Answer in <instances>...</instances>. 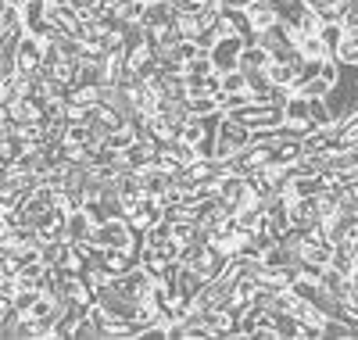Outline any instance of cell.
I'll use <instances>...</instances> for the list:
<instances>
[{"label":"cell","mask_w":358,"mask_h":340,"mask_svg":"<svg viewBox=\"0 0 358 340\" xmlns=\"http://www.w3.org/2000/svg\"><path fill=\"white\" fill-rule=\"evenodd\" d=\"M133 236H136V233H133V226H129L126 215H111V219H104V222L94 226V236H90V243H101V247H136Z\"/></svg>","instance_id":"cell-1"},{"label":"cell","mask_w":358,"mask_h":340,"mask_svg":"<svg viewBox=\"0 0 358 340\" xmlns=\"http://www.w3.org/2000/svg\"><path fill=\"white\" fill-rule=\"evenodd\" d=\"M40 65H43V40L33 36V33H25L18 40V50H15V72L33 76V72H40Z\"/></svg>","instance_id":"cell-2"},{"label":"cell","mask_w":358,"mask_h":340,"mask_svg":"<svg viewBox=\"0 0 358 340\" xmlns=\"http://www.w3.org/2000/svg\"><path fill=\"white\" fill-rule=\"evenodd\" d=\"M319 222H322L319 197H294L290 201V226L312 233V229H319Z\"/></svg>","instance_id":"cell-3"},{"label":"cell","mask_w":358,"mask_h":340,"mask_svg":"<svg viewBox=\"0 0 358 340\" xmlns=\"http://www.w3.org/2000/svg\"><path fill=\"white\" fill-rule=\"evenodd\" d=\"M241 47H244L241 36H219L215 47L208 50V54H212V61H215V72H229V69H236V61H241Z\"/></svg>","instance_id":"cell-4"},{"label":"cell","mask_w":358,"mask_h":340,"mask_svg":"<svg viewBox=\"0 0 358 340\" xmlns=\"http://www.w3.org/2000/svg\"><path fill=\"white\" fill-rule=\"evenodd\" d=\"M244 15H248V22H251L255 33H262V29H268V25L280 22L273 0H248V4H244Z\"/></svg>","instance_id":"cell-5"},{"label":"cell","mask_w":358,"mask_h":340,"mask_svg":"<svg viewBox=\"0 0 358 340\" xmlns=\"http://www.w3.org/2000/svg\"><path fill=\"white\" fill-rule=\"evenodd\" d=\"M94 219L83 211V208H76V211H69V222H65V240H72V243H79V240H90L94 236Z\"/></svg>","instance_id":"cell-6"},{"label":"cell","mask_w":358,"mask_h":340,"mask_svg":"<svg viewBox=\"0 0 358 340\" xmlns=\"http://www.w3.org/2000/svg\"><path fill=\"white\" fill-rule=\"evenodd\" d=\"M322 190H326V176H290L294 197H319Z\"/></svg>","instance_id":"cell-7"},{"label":"cell","mask_w":358,"mask_h":340,"mask_svg":"<svg viewBox=\"0 0 358 340\" xmlns=\"http://www.w3.org/2000/svg\"><path fill=\"white\" fill-rule=\"evenodd\" d=\"M268 54L265 47H258V43H244L241 47V61H236V69H244V72H255V69H265L268 65Z\"/></svg>","instance_id":"cell-8"},{"label":"cell","mask_w":358,"mask_h":340,"mask_svg":"<svg viewBox=\"0 0 358 340\" xmlns=\"http://www.w3.org/2000/svg\"><path fill=\"white\" fill-rule=\"evenodd\" d=\"M297 50H301V57H305V61H322V57H330V54H334V50H330V43H326L319 33L301 36V40H297Z\"/></svg>","instance_id":"cell-9"},{"label":"cell","mask_w":358,"mask_h":340,"mask_svg":"<svg viewBox=\"0 0 358 340\" xmlns=\"http://www.w3.org/2000/svg\"><path fill=\"white\" fill-rule=\"evenodd\" d=\"M334 57L341 61V65H355L358 69V33H344L341 43L334 47Z\"/></svg>","instance_id":"cell-10"},{"label":"cell","mask_w":358,"mask_h":340,"mask_svg":"<svg viewBox=\"0 0 358 340\" xmlns=\"http://www.w3.org/2000/svg\"><path fill=\"white\" fill-rule=\"evenodd\" d=\"M69 104H79V108L101 104V86H72L69 90Z\"/></svg>","instance_id":"cell-11"},{"label":"cell","mask_w":358,"mask_h":340,"mask_svg":"<svg viewBox=\"0 0 358 340\" xmlns=\"http://www.w3.org/2000/svg\"><path fill=\"white\" fill-rule=\"evenodd\" d=\"M294 90H297L301 97H308V101H312V97H326V94H330V83H326V79L315 72V76H308L305 83H297Z\"/></svg>","instance_id":"cell-12"},{"label":"cell","mask_w":358,"mask_h":340,"mask_svg":"<svg viewBox=\"0 0 358 340\" xmlns=\"http://www.w3.org/2000/svg\"><path fill=\"white\" fill-rule=\"evenodd\" d=\"M219 86H222V94H241V90H248V76H244V69L219 72Z\"/></svg>","instance_id":"cell-13"},{"label":"cell","mask_w":358,"mask_h":340,"mask_svg":"<svg viewBox=\"0 0 358 340\" xmlns=\"http://www.w3.org/2000/svg\"><path fill=\"white\" fill-rule=\"evenodd\" d=\"M212 72H215V61H212L208 50H201L197 57H190L183 65V76H212Z\"/></svg>","instance_id":"cell-14"},{"label":"cell","mask_w":358,"mask_h":340,"mask_svg":"<svg viewBox=\"0 0 358 340\" xmlns=\"http://www.w3.org/2000/svg\"><path fill=\"white\" fill-rule=\"evenodd\" d=\"M308 115L315 126H334V115H330V104H326V97H312L308 101Z\"/></svg>","instance_id":"cell-15"},{"label":"cell","mask_w":358,"mask_h":340,"mask_svg":"<svg viewBox=\"0 0 358 340\" xmlns=\"http://www.w3.org/2000/svg\"><path fill=\"white\" fill-rule=\"evenodd\" d=\"M319 36H322L326 43H330V50H334V47L341 43V36H344V25H341V22H322Z\"/></svg>","instance_id":"cell-16"}]
</instances>
